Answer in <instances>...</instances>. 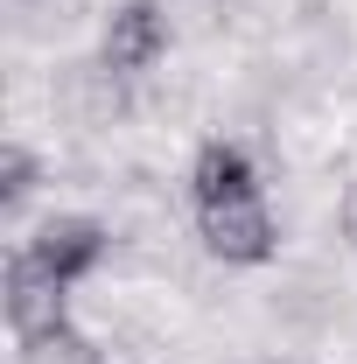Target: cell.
I'll return each instance as SVG.
<instances>
[{"label":"cell","mask_w":357,"mask_h":364,"mask_svg":"<svg viewBox=\"0 0 357 364\" xmlns=\"http://www.w3.org/2000/svg\"><path fill=\"white\" fill-rule=\"evenodd\" d=\"M63 105L91 119V127H112L119 112H127V77L112 70V63H78L70 77H63Z\"/></svg>","instance_id":"cell-6"},{"label":"cell","mask_w":357,"mask_h":364,"mask_svg":"<svg viewBox=\"0 0 357 364\" xmlns=\"http://www.w3.org/2000/svg\"><path fill=\"white\" fill-rule=\"evenodd\" d=\"M161 49H169V14H161V0H119V7L105 14L98 63H112L119 77L154 70V63H161Z\"/></svg>","instance_id":"cell-2"},{"label":"cell","mask_w":357,"mask_h":364,"mask_svg":"<svg viewBox=\"0 0 357 364\" xmlns=\"http://www.w3.org/2000/svg\"><path fill=\"white\" fill-rule=\"evenodd\" d=\"M21 364H105V358H98L91 336H78V329L63 322V329H49V336H28V343H21Z\"/></svg>","instance_id":"cell-7"},{"label":"cell","mask_w":357,"mask_h":364,"mask_svg":"<svg viewBox=\"0 0 357 364\" xmlns=\"http://www.w3.org/2000/svg\"><path fill=\"white\" fill-rule=\"evenodd\" d=\"M63 309H70V287L56 280V273H43L28 252H14L7 259V322H14V336L28 343V336H49V329H63Z\"/></svg>","instance_id":"cell-3"},{"label":"cell","mask_w":357,"mask_h":364,"mask_svg":"<svg viewBox=\"0 0 357 364\" xmlns=\"http://www.w3.org/2000/svg\"><path fill=\"white\" fill-rule=\"evenodd\" d=\"M36 182H43V161H36L21 140H7V147H0V210H21V203L36 196Z\"/></svg>","instance_id":"cell-8"},{"label":"cell","mask_w":357,"mask_h":364,"mask_svg":"<svg viewBox=\"0 0 357 364\" xmlns=\"http://www.w3.org/2000/svg\"><path fill=\"white\" fill-rule=\"evenodd\" d=\"M238 196H260V168L238 140H203L196 161H189V203L196 210H218V203H238Z\"/></svg>","instance_id":"cell-5"},{"label":"cell","mask_w":357,"mask_h":364,"mask_svg":"<svg viewBox=\"0 0 357 364\" xmlns=\"http://www.w3.org/2000/svg\"><path fill=\"white\" fill-rule=\"evenodd\" d=\"M14 7H28V0H14Z\"/></svg>","instance_id":"cell-10"},{"label":"cell","mask_w":357,"mask_h":364,"mask_svg":"<svg viewBox=\"0 0 357 364\" xmlns=\"http://www.w3.org/2000/svg\"><path fill=\"white\" fill-rule=\"evenodd\" d=\"M336 218H343V238H351V245H357V182H351V189H343V203H336Z\"/></svg>","instance_id":"cell-9"},{"label":"cell","mask_w":357,"mask_h":364,"mask_svg":"<svg viewBox=\"0 0 357 364\" xmlns=\"http://www.w3.org/2000/svg\"><path fill=\"white\" fill-rule=\"evenodd\" d=\"M21 252L43 273H56L63 287H78V280L105 259V225H98V218H49V225H36V238H28Z\"/></svg>","instance_id":"cell-4"},{"label":"cell","mask_w":357,"mask_h":364,"mask_svg":"<svg viewBox=\"0 0 357 364\" xmlns=\"http://www.w3.org/2000/svg\"><path fill=\"white\" fill-rule=\"evenodd\" d=\"M196 238H203V252L224 259V267H267L273 252H280V225H273V210L260 196L196 210Z\"/></svg>","instance_id":"cell-1"}]
</instances>
